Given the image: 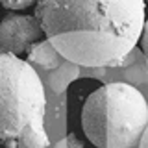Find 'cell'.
Listing matches in <instances>:
<instances>
[{"instance_id": "obj_1", "label": "cell", "mask_w": 148, "mask_h": 148, "mask_svg": "<svg viewBox=\"0 0 148 148\" xmlns=\"http://www.w3.org/2000/svg\"><path fill=\"white\" fill-rule=\"evenodd\" d=\"M35 17L65 61L126 67L146 21L145 0H37Z\"/></svg>"}, {"instance_id": "obj_2", "label": "cell", "mask_w": 148, "mask_h": 148, "mask_svg": "<svg viewBox=\"0 0 148 148\" xmlns=\"http://www.w3.org/2000/svg\"><path fill=\"white\" fill-rule=\"evenodd\" d=\"M45 117L46 92L37 71L13 54H0V141L48 148Z\"/></svg>"}, {"instance_id": "obj_3", "label": "cell", "mask_w": 148, "mask_h": 148, "mask_svg": "<svg viewBox=\"0 0 148 148\" xmlns=\"http://www.w3.org/2000/svg\"><path fill=\"white\" fill-rule=\"evenodd\" d=\"M148 126V100L137 87L111 82L91 92L82 128L96 148H133Z\"/></svg>"}, {"instance_id": "obj_4", "label": "cell", "mask_w": 148, "mask_h": 148, "mask_svg": "<svg viewBox=\"0 0 148 148\" xmlns=\"http://www.w3.org/2000/svg\"><path fill=\"white\" fill-rule=\"evenodd\" d=\"M43 35L35 15L9 13L0 22V54H22Z\"/></svg>"}, {"instance_id": "obj_5", "label": "cell", "mask_w": 148, "mask_h": 148, "mask_svg": "<svg viewBox=\"0 0 148 148\" xmlns=\"http://www.w3.org/2000/svg\"><path fill=\"white\" fill-rule=\"evenodd\" d=\"M28 63H35L43 69H48V71H54V69H59L63 63V58L56 52V48L48 41H41V43H34L28 50Z\"/></svg>"}, {"instance_id": "obj_6", "label": "cell", "mask_w": 148, "mask_h": 148, "mask_svg": "<svg viewBox=\"0 0 148 148\" xmlns=\"http://www.w3.org/2000/svg\"><path fill=\"white\" fill-rule=\"evenodd\" d=\"M54 148H85V146H83V143L74 135V133H69V135H65L63 139H59Z\"/></svg>"}, {"instance_id": "obj_7", "label": "cell", "mask_w": 148, "mask_h": 148, "mask_svg": "<svg viewBox=\"0 0 148 148\" xmlns=\"http://www.w3.org/2000/svg\"><path fill=\"white\" fill-rule=\"evenodd\" d=\"M37 4V0H0V6L8 8V9H24Z\"/></svg>"}, {"instance_id": "obj_8", "label": "cell", "mask_w": 148, "mask_h": 148, "mask_svg": "<svg viewBox=\"0 0 148 148\" xmlns=\"http://www.w3.org/2000/svg\"><path fill=\"white\" fill-rule=\"evenodd\" d=\"M139 45H141L143 54H145V58L148 61V18L145 21V26H143V34H141V39H139Z\"/></svg>"}, {"instance_id": "obj_9", "label": "cell", "mask_w": 148, "mask_h": 148, "mask_svg": "<svg viewBox=\"0 0 148 148\" xmlns=\"http://www.w3.org/2000/svg\"><path fill=\"white\" fill-rule=\"evenodd\" d=\"M139 148H148V126L145 130V133H143L141 141H139Z\"/></svg>"}, {"instance_id": "obj_10", "label": "cell", "mask_w": 148, "mask_h": 148, "mask_svg": "<svg viewBox=\"0 0 148 148\" xmlns=\"http://www.w3.org/2000/svg\"><path fill=\"white\" fill-rule=\"evenodd\" d=\"M145 2H148V0H145Z\"/></svg>"}]
</instances>
